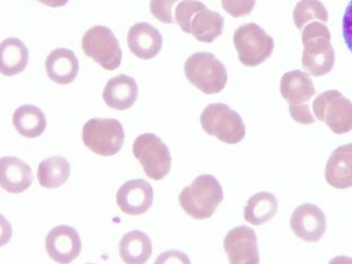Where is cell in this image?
Listing matches in <instances>:
<instances>
[{
  "mask_svg": "<svg viewBox=\"0 0 352 264\" xmlns=\"http://www.w3.org/2000/svg\"><path fill=\"white\" fill-rule=\"evenodd\" d=\"M302 68L309 75L321 77L333 69L336 52L331 45V33L322 22L308 23L302 29Z\"/></svg>",
  "mask_w": 352,
  "mask_h": 264,
  "instance_id": "6da1fadb",
  "label": "cell"
},
{
  "mask_svg": "<svg viewBox=\"0 0 352 264\" xmlns=\"http://www.w3.org/2000/svg\"><path fill=\"white\" fill-rule=\"evenodd\" d=\"M223 200V188L212 175L198 176L191 186L184 188L179 197L183 210L190 217L199 220L212 217Z\"/></svg>",
  "mask_w": 352,
  "mask_h": 264,
  "instance_id": "7a4b0ae2",
  "label": "cell"
},
{
  "mask_svg": "<svg viewBox=\"0 0 352 264\" xmlns=\"http://www.w3.org/2000/svg\"><path fill=\"white\" fill-rule=\"evenodd\" d=\"M184 74L192 85L205 94H218L227 84L226 67L209 52H195L184 63Z\"/></svg>",
  "mask_w": 352,
  "mask_h": 264,
  "instance_id": "3957f363",
  "label": "cell"
},
{
  "mask_svg": "<svg viewBox=\"0 0 352 264\" xmlns=\"http://www.w3.org/2000/svg\"><path fill=\"white\" fill-rule=\"evenodd\" d=\"M202 129L220 142L234 145L242 142L246 135L242 118L228 105L214 103L208 105L201 113Z\"/></svg>",
  "mask_w": 352,
  "mask_h": 264,
  "instance_id": "277c9868",
  "label": "cell"
},
{
  "mask_svg": "<svg viewBox=\"0 0 352 264\" xmlns=\"http://www.w3.org/2000/svg\"><path fill=\"white\" fill-rule=\"evenodd\" d=\"M239 59L244 66L256 67L271 57L274 52V38L256 23L239 26L234 33Z\"/></svg>",
  "mask_w": 352,
  "mask_h": 264,
  "instance_id": "5b68a950",
  "label": "cell"
},
{
  "mask_svg": "<svg viewBox=\"0 0 352 264\" xmlns=\"http://www.w3.org/2000/svg\"><path fill=\"white\" fill-rule=\"evenodd\" d=\"M82 142L95 154L113 156L122 148L124 130L118 120L94 118L84 126Z\"/></svg>",
  "mask_w": 352,
  "mask_h": 264,
  "instance_id": "8992f818",
  "label": "cell"
},
{
  "mask_svg": "<svg viewBox=\"0 0 352 264\" xmlns=\"http://www.w3.org/2000/svg\"><path fill=\"white\" fill-rule=\"evenodd\" d=\"M315 117L325 123L331 131L343 135L352 130V102L337 89L325 91L313 103Z\"/></svg>",
  "mask_w": 352,
  "mask_h": 264,
  "instance_id": "52a82bcc",
  "label": "cell"
},
{
  "mask_svg": "<svg viewBox=\"0 0 352 264\" xmlns=\"http://www.w3.org/2000/svg\"><path fill=\"white\" fill-rule=\"evenodd\" d=\"M132 151L149 179L160 181L170 173L172 164L170 149L158 135L154 133L139 135L133 142Z\"/></svg>",
  "mask_w": 352,
  "mask_h": 264,
  "instance_id": "ba28073f",
  "label": "cell"
},
{
  "mask_svg": "<svg viewBox=\"0 0 352 264\" xmlns=\"http://www.w3.org/2000/svg\"><path fill=\"white\" fill-rule=\"evenodd\" d=\"M82 50L105 70H116L122 61V50L113 32L105 26H94L84 34Z\"/></svg>",
  "mask_w": 352,
  "mask_h": 264,
  "instance_id": "9c48e42d",
  "label": "cell"
},
{
  "mask_svg": "<svg viewBox=\"0 0 352 264\" xmlns=\"http://www.w3.org/2000/svg\"><path fill=\"white\" fill-rule=\"evenodd\" d=\"M223 249L227 253L230 263H260L258 239L251 227L239 226L230 230L223 239Z\"/></svg>",
  "mask_w": 352,
  "mask_h": 264,
  "instance_id": "30bf717a",
  "label": "cell"
},
{
  "mask_svg": "<svg viewBox=\"0 0 352 264\" xmlns=\"http://www.w3.org/2000/svg\"><path fill=\"white\" fill-rule=\"evenodd\" d=\"M47 254L57 263H72L82 252V241L75 228L66 225L54 227L45 239Z\"/></svg>",
  "mask_w": 352,
  "mask_h": 264,
  "instance_id": "8fae6325",
  "label": "cell"
},
{
  "mask_svg": "<svg viewBox=\"0 0 352 264\" xmlns=\"http://www.w3.org/2000/svg\"><path fill=\"white\" fill-rule=\"evenodd\" d=\"M327 217L320 208L304 204L296 208L290 227L298 239L308 243L318 242L327 232Z\"/></svg>",
  "mask_w": 352,
  "mask_h": 264,
  "instance_id": "7c38bea8",
  "label": "cell"
},
{
  "mask_svg": "<svg viewBox=\"0 0 352 264\" xmlns=\"http://www.w3.org/2000/svg\"><path fill=\"white\" fill-rule=\"evenodd\" d=\"M154 200V190L145 179H131L117 192V205L124 214L140 216L149 210Z\"/></svg>",
  "mask_w": 352,
  "mask_h": 264,
  "instance_id": "4fadbf2b",
  "label": "cell"
},
{
  "mask_svg": "<svg viewBox=\"0 0 352 264\" xmlns=\"http://www.w3.org/2000/svg\"><path fill=\"white\" fill-rule=\"evenodd\" d=\"M128 45L135 57L153 59L161 52L163 38L161 32L149 23H137L128 33Z\"/></svg>",
  "mask_w": 352,
  "mask_h": 264,
  "instance_id": "5bb4252c",
  "label": "cell"
},
{
  "mask_svg": "<svg viewBox=\"0 0 352 264\" xmlns=\"http://www.w3.org/2000/svg\"><path fill=\"white\" fill-rule=\"evenodd\" d=\"M325 179L334 189L352 188V144L341 146L331 154L325 167Z\"/></svg>",
  "mask_w": 352,
  "mask_h": 264,
  "instance_id": "9a60e30c",
  "label": "cell"
},
{
  "mask_svg": "<svg viewBox=\"0 0 352 264\" xmlns=\"http://www.w3.org/2000/svg\"><path fill=\"white\" fill-rule=\"evenodd\" d=\"M138 94V84L135 79L122 74L107 82L103 91V100L111 109L124 111L133 107Z\"/></svg>",
  "mask_w": 352,
  "mask_h": 264,
  "instance_id": "2e32d148",
  "label": "cell"
},
{
  "mask_svg": "<svg viewBox=\"0 0 352 264\" xmlns=\"http://www.w3.org/2000/svg\"><path fill=\"white\" fill-rule=\"evenodd\" d=\"M31 167L16 157H3L0 160V186L10 193H23L33 182Z\"/></svg>",
  "mask_w": 352,
  "mask_h": 264,
  "instance_id": "e0dca14e",
  "label": "cell"
},
{
  "mask_svg": "<svg viewBox=\"0 0 352 264\" xmlns=\"http://www.w3.org/2000/svg\"><path fill=\"white\" fill-rule=\"evenodd\" d=\"M45 70L52 82L60 85H69L78 75V59L74 51L59 47L47 56Z\"/></svg>",
  "mask_w": 352,
  "mask_h": 264,
  "instance_id": "ac0fdd59",
  "label": "cell"
},
{
  "mask_svg": "<svg viewBox=\"0 0 352 264\" xmlns=\"http://www.w3.org/2000/svg\"><path fill=\"white\" fill-rule=\"evenodd\" d=\"M280 93L289 105L308 103L315 95L314 82L309 74L292 70L285 74L280 82Z\"/></svg>",
  "mask_w": 352,
  "mask_h": 264,
  "instance_id": "d6986e66",
  "label": "cell"
},
{
  "mask_svg": "<svg viewBox=\"0 0 352 264\" xmlns=\"http://www.w3.org/2000/svg\"><path fill=\"white\" fill-rule=\"evenodd\" d=\"M29 63V50L16 38H7L0 45V72L3 76L23 73Z\"/></svg>",
  "mask_w": 352,
  "mask_h": 264,
  "instance_id": "ffe728a7",
  "label": "cell"
},
{
  "mask_svg": "<svg viewBox=\"0 0 352 264\" xmlns=\"http://www.w3.org/2000/svg\"><path fill=\"white\" fill-rule=\"evenodd\" d=\"M151 252L153 246L151 239L140 230H132L120 241V256L124 263H146L151 258Z\"/></svg>",
  "mask_w": 352,
  "mask_h": 264,
  "instance_id": "44dd1931",
  "label": "cell"
},
{
  "mask_svg": "<svg viewBox=\"0 0 352 264\" xmlns=\"http://www.w3.org/2000/svg\"><path fill=\"white\" fill-rule=\"evenodd\" d=\"M13 124L19 135L23 137L38 138L45 131L47 119L41 109L25 104L15 111Z\"/></svg>",
  "mask_w": 352,
  "mask_h": 264,
  "instance_id": "7402d4cb",
  "label": "cell"
},
{
  "mask_svg": "<svg viewBox=\"0 0 352 264\" xmlns=\"http://www.w3.org/2000/svg\"><path fill=\"white\" fill-rule=\"evenodd\" d=\"M278 200L270 192H260L249 199L244 209V218L253 226H260L274 219L277 214Z\"/></svg>",
  "mask_w": 352,
  "mask_h": 264,
  "instance_id": "603a6c76",
  "label": "cell"
},
{
  "mask_svg": "<svg viewBox=\"0 0 352 264\" xmlns=\"http://www.w3.org/2000/svg\"><path fill=\"white\" fill-rule=\"evenodd\" d=\"M225 19L214 10H202L193 17L191 23V34L195 40L211 43L223 34Z\"/></svg>",
  "mask_w": 352,
  "mask_h": 264,
  "instance_id": "cb8c5ba5",
  "label": "cell"
},
{
  "mask_svg": "<svg viewBox=\"0 0 352 264\" xmlns=\"http://www.w3.org/2000/svg\"><path fill=\"white\" fill-rule=\"evenodd\" d=\"M70 164L61 156L47 158L38 165V179L45 189H57L68 181Z\"/></svg>",
  "mask_w": 352,
  "mask_h": 264,
  "instance_id": "d4e9b609",
  "label": "cell"
},
{
  "mask_svg": "<svg viewBox=\"0 0 352 264\" xmlns=\"http://www.w3.org/2000/svg\"><path fill=\"white\" fill-rule=\"evenodd\" d=\"M293 19L296 28L302 30L311 21L327 23L329 13L320 0H300L296 3Z\"/></svg>",
  "mask_w": 352,
  "mask_h": 264,
  "instance_id": "484cf974",
  "label": "cell"
},
{
  "mask_svg": "<svg viewBox=\"0 0 352 264\" xmlns=\"http://www.w3.org/2000/svg\"><path fill=\"white\" fill-rule=\"evenodd\" d=\"M205 8V3L198 0H183L175 8V22L184 33H191L192 19Z\"/></svg>",
  "mask_w": 352,
  "mask_h": 264,
  "instance_id": "4316f807",
  "label": "cell"
},
{
  "mask_svg": "<svg viewBox=\"0 0 352 264\" xmlns=\"http://www.w3.org/2000/svg\"><path fill=\"white\" fill-rule=\"evenodd\" d=\"M179 1V0H151V15L160 22L173 24L175 23V17H173L172 10H174V5Z\"/></svg>",
  "mask_w": 352,
  "mask_h": 264,
  "instance_id": "83f0119b",
  "label": "cell"
},
{
  "mask_svg": "<svg viewBox=\"0 0 352 264\" xmlns=\"http://www.w3.org/2000/svg\"><path fill=\"white\" fill-rule=\"evenodd\" d=\"M256 0H221L223 8L235 19L250 15L254 10Z\"/></svg>",
  "mask_w": 352,
  "mask_h": 264,
  "instance_id": "f1b7e54d",
  "label": "cell"
},
{
  "mask_svg": "<svg viewBox=\"0 0 352 264\" xmlns=\"http://www.w3.org/2000/svg\"><path fill=\"white\" fill-rule=\"evenodd\" d=\"M289 113L294 121L300 124H313L315 122V118L311 112V107L308 104L302 105H290Z\"/></svg>",
  "mask_w": 352,
  "mask_h": 264,
  "instance_id": "f546056e",
  "label": "cell"
},
{
  "mask_svg": "<svg viewBox=\"0 0 352 264\" xmlns=\"http://www.w3.org/2000/svg\"><path fill=\"white\" fill-rule=\"evenodd\" d=\"M343 38L346 47L352 52V0L346 7L342 21Z\"/></svg>",
  "mask_w": 352,
  "mask_h": 264,
  "instance_id": "4dcf8cb0",
  "label": "cell"
},
{
  "mask_svg": "<svg viewBox=\"0 0 352 264\" xmlns=\"http://www.w3.org/2000/svg\"><path fill=\"white\" fill-rule=\"evenodd\" d=\"M156 263H190V260L183 252L168 251L160 255Z\"/></svg>",
  "mask_w": 352,
  "mask_h": 264,
  "instance_id": "1f68e13d",
  "label": "cell"
},
{
  "mask_svg": "<svg viewBox=\"0 0 352 264\" xmlns=\"http://www.w3.org/2000/svg\"><path fill=\"white\" fill-rule=\"evenodd\" d=\"M36 1L43 3L45 6L51 7V8H58V7H63L67 5L69 0H36Z\"/></svg>",
  "mask_w": 352,
  "mask_h": 264,
  "instance_id": "d6a6232c",
  "label": "cell"
}]
</instances>
